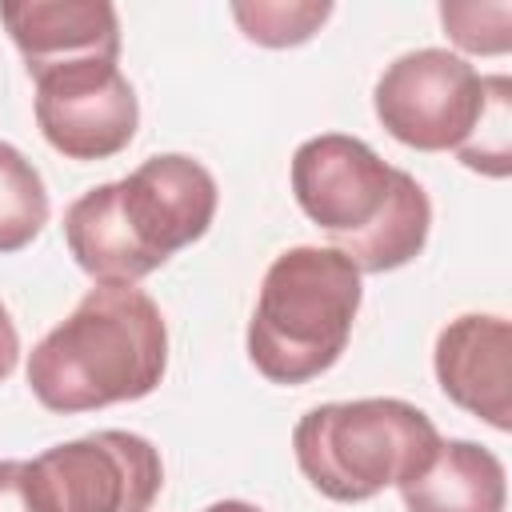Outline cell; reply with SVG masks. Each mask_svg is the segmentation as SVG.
<instances>
[{
	"instance_id": "6da1fadb",
	"label": "cell",
	"mask_w": 512,
	"mask_h": 512,
	"mask_svg": "<svg viewBox=\"0 0 512 512\" xmlns=\"http://www.w3.org/2000/svg\"><path fill=\"white\" fill-rule=\"evenodd\" d=\"M216 200V176L200 160L160 152L76 196L64 208V244L96 284H136L212 228Z\"/></svg>"
},
{
	"instance_id": "7a4b0ae2",
	"label": "cell",
	"mask_w": 512,
	"mask_h": 512,
	"mask_svg": "<svg viewBox=\"0 0 512 512\" xmlns=\"http://www.w3.org/2000/svg\"><path fill=\"white\" fill-rule=\"evenodd\" d=\"M292 196L360 276L412 264L432 232V204L420 180L380 160L360 136H308L292 152Z\"/></svg>"
},
{
	"instance_id": "3957f363",
	"label": "cell",
	"mask_w": 512,
	"mask_h": 512,
	"mask_svg": "<svg viewBox=\"0 0 512 512\" xmlns=\"http://www.w3.org/2000/svg\"><path fill=\"white\" fill-rule=\"evenodd\" d=\"M168 372V324L136 284H92L28 352L32 396L60 416L144 400Z\"/></svg>"
},
{
	"instance_id": "277c9868",
	"label": "cell",
	"mask_w": 512,
	"mask_h": 512,
	"mask_svg": "<svg viewBox=\"0 0 512 512\" xmlns=\"http://www.w3.org/2000/svg\"><path fill=\"white\" fill-rule=\"evenodd\" d=\"M364 300V276L328 244L280 252L248 320V360L272 384H308L348 348Z\"/></svg>"
},
{
	"instance_id": "5b68a950",
	"label": "cell",
	"mask_w": 512,
	"mask_h": 512,
	"mask_svg": "<svg viewBox=\"0 0 512 512\" xmlns=\"http://www.w3.org/2000/svg\"><path fill=\"white\" fill-rule=\"evenodd\" d=\"M440 440L432 416L396 396L316 404L292 428L304 480L336 504H364L420 476Z\"/></svg>"
},
{
	"instance_id": "8992f818",
	"label": "cell",
	"mask_w": 512,
	"mask_h": 512,
	"mask_svg": "<svg viewBox=\"0 0 512 512\" xmlns=\"http://www.w3.org/2000/svg\"><path fill=\"white\" fill-rule=\"evenodd\" d=\"M492 96V76H480L460 52L412 48L396 56L372 92L376 120L392 140L416 152H460Z\"/></svg>"
},
{
	"instance_id": "52a82bcc",
	"label": "cell",
	"mask_w": 512,
	"mask_h": 512,
	"mask_svg": "<svg viewBox=\"0 0 512 512\" xmlns=\"http://www.w3.org/2000/svg\"><path fill=\"white\" fill-rule=\"evenodd\" d=\"M36 512H148L164 488L152 440L104 428L24 460Z\"/></svg>"
},
{
	"instance_id": "ba28073f",
	"label": "cell",
	"mask_w": 512,
	"mask_h": 512,
	"mask_svg": "<svg viewBox=\"0 0 512 512\" xmlns=\"http://www.w3.org/2000/svg\"><path fill=\"white\" fill-rule=\"evenodd\" d=\"M40 136L68 160L124 152L140 124V100L116 60H76L32 80Z\"/></svg>"
},
{
	"instance_id": "9c48e42d",
	"label": "cell",
	"mask_w": 512,
	"mask_h": 512,
	"mask_svg": "<svg viewBox=\"0 0 512 512\" xmlns=\"http://www.w3.org/2000/svg\"><path fill=\"white\" fill-rule=\"evenodd\" d=\"M432 368L440 392L492 424L512 428V324L492 312H464L448 320L432 348Z\"/></svg>"
},
{
	"instance_id": "30bf717a",
	"label": "cell",
	"mask_w": 512,
	"mask_h": 512,
	"mask_svg": "<svg viewBox=\"0 0 512 512\" xmlns=\"http://www.w3.org/2000/svg\"><path fill=\"white\" fill-rule=\"evenodd\" d=\"M0 24L32 80L76 60L120 56V16L108 0H4Z\"/></svg>"
},
{
	"instance_id": "8fae6325",
	"label": "cell",
	"mask_w": 512,
	"mask_h": 512,
	"mask_svg": "<svg viewBox=\"0 0 512 512\" xmlns=\"http://www.w3.org/2000/svg\"><path fill=\"white\" fill-rule=\"evenodd\" d=\"M408 512H504V460L476 440H440L428 468L400 484Z\"/></svg>"
},
{
	"instance_id": "7c38bea8",
	"label": "cell",
	"mask_w": 512,
	"mask_h": 512,
	"mask_svg": "<svg viewBox=\"0 0 512 512\" xmlns=\"http://www.w3.org/2000/svg\"><path fill=\"white\" fill-rule=\"evenodd\" d=\"M48 188L40 168L8 140H0V252L28 248L48 224Z\"/></svg>"
},
{
	"instance_id": "4fadbf2b",
	"label": "cell",
	"mask_w": 512,
	"mask_h": 512,
	"mask_svg": "<svg viewBox=\"0 0 512 512\" xmlns=\"http://www.w3.org/2000/svg\"><path fill=\"white\" fill-rule=\"evenodd\" d=\"M240 32L260 48H296L312 40L332 16L328 0H252L228 8Z\"/></svg>"
},
{
	"instance_id": "5bb4252c",
	"label": "cell",
	"mask_w": 512,
	"mask_h": 512,
	"mask_svg": "<svg viewBox=\"0 0 512 512\" xmlns=\"http://www.w3.org/2000/svg\"><path fill=\"white\" fill-rule=\"evenodd\" d=\"M440 24L460 52L504 56L512 48V4L508 0H444Z\"/></svg>"
},
{
	"instance_id": "9a60e30c",
	"label": "cell",
	"mask_w": 512,
	"mask_h": 512,
	"mask_svg": "<svg viewBox=\"0 0 512 512\" xmlns=\"http://www.w3.org/2000/svg\"><path fill=\"white\" fill-rule=\"evenodd\" d=\"M456 160L484 176H508L512 172V80L492 76L488 108L472 132V140L456 152Z\"/></svg>"
},
{
	"instance_id": "2e32d148",
	"label": "cell",
	"mask_w": 512,
	"mask_h": 512,
	"mask_svg": "<svg viewBox=\"0 0 512 512\" xmlns=\"http://www.w3.org/2000/svg\"><path fill=\"white\" fill-rule=\"evenodd\" d=\"M0 512H36L24 460H0Z\"/></svg>"
},
{
	"instance_id": "e0dca14e",
	"label": "cell",
	"mask_w": 512,
	"mask_h": 512,
	"mask_svg": "<svg viewBox=\"0 0 512 512\" xmlns=\"http://www.w3.org/2000/svg\"><path fill=\"white\" fill-rule=\"evenodd\" d=\"M16 360H20V332H16L12 316H8V308L0 304V380L12 376Z\"/></svg>"
},
{
	"instance_id": "ac0fdd59",
	"label": "cell",
	"mask_w": 512,
	"mask_h": 512,
	"mask_svg": "<svg viewBox=\"0 0 512 512\" xmlns=\"http://www.w3.org/2000/svg\"><path fill=\"white\" fill-rule=\"evenodd\" d=\"M204 512H264V508H256V504H248V500H216V504H208Z\"/></svg>"
}]
</instances>
